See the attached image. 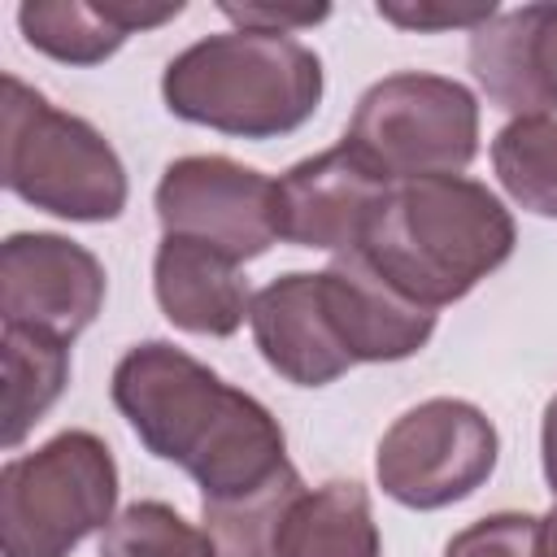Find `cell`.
<instances>
[{"instance_id":"obj_21","label":"cell","mask_w":557,"mask_h":557,"mask_svg":"<svg viewBox=\"0 0 557 557\" xmlns=\"http://www.w3.org/2000/svg\"><path fill=\"white\" fill-rule=\"evenodd\" d=\"M444 557H540V518L518 509L487 513L461 527L444 544Z\"/></svg>"},{"instance_id":"obj_12","label":"cell","mask_w":557,"mask_h":557,"mask_svg":"<svg viewBox=\"0 0 557 557\" xmlns=\"http://www.w3.org/2000/svg\"><path fill=\"white\" fill-rule=\"evenodd\" d=\"M248 326L265 366L296 387H326L352 370V357L344 352L326 318L318 274L309 270L278 274L261 292H252Z\"/></svg>"},{"instance_id":"obj_16","label":"cell","mask_w":557,"mask_h":557,"mask_svg":"<svg viewBox=\"0 0 557 557\" xmlns=\"http://www.w3.org/2000/svg\"><path fill=\"white\" fill-rule=\"evenodd\" d=\"M278 557H379V527L366 487L331 479L305 492L283 527Z\"/></svg>"},{"instance_id":"obj_8","label":"cell","mask_w":557,"mask_h":557,"mask_svg":"<svg viewBox=\"0 0 557 557\" xmlns=\"http://www.w3.org/2000/svg\"><path fill=\"white\" fill-rule=\"evenodd\" d=\"M165 235L213 244L231 261H252L278 239L274 178L231 157H178L157 183Z\"/></svg>"},{"instance_id":"obj_11","label":"cell","mask_w":557,"mask_h":557,"mask_svg":"<svg viewBox=\"0 0 557 557\" xmlns=\"http://www.w3.org/2000/svg\"><path fill=\"white\" fill-rule=\"evenodd\" d=\"M318 287L352 366L405 361L426 348L435 331V309H422L405 292H396L361 252H339L326 270H318Z\"/></svg>"},{"instance_id":"obj_23","label":"cell","mask_w":557,"mask_h":557,"mask_svg":"<svg viewBox=\"0 0 557 557\" xmlns=\"http://www.w3.org/2000/svg\"><path fill=\"white\" fill-rule=\"evenodd\" d=\"M222 17L235 22V30H261V35H292L300 26H318L331 17V4H222Z\"/></svg>"},{"instance_id":"obj_7","label":"cell","mask_w":557,"mask_h":557,"mask_svg":"<svg viewBox=\"0 0 557 557\" xmlns=\"http://www.w3.org/2000/svg\"><path fill=\"white\" fill-rule=\"evenodd\" d=\"M500 457L492 418L457 396H431L405 409L379 440V487L405 509H444L479 492Z\"/></svg>"},{"instance_id":"obj_22","label":"cell","mask_w":557,"mask_h":557,"mask_svg":"<svg viewBox=\"0 0 557 557\" xmlns=\"http://www.w3.org/2000/svg\"><path fill=\"white\" fill-rule=\"evenodd\" d=\"M496 0H483V4H383L379 0V17L400 26V30H453V26H466V30H479L496 17Z\"/></svg>"},{"instance_id":"obj_24","label":"cell","mask_w":557,"mask_h":557,"mask_svg":"<svg viewBox=\"0 0 557 557\" xmlns=\"http://www.w3.org/2000/svg\"><path fill=\"white\" fill-rule=\"evenodd\" d=\"M540 457H544V479L557 496V396L544 405V422H540Z\"/></svg>"},{"instance_id":"obj_3","label":"cell","mask_w":557,"mask_h":557,"mask_svg":"<svg viewBox=\"0 0 557 557\" xmlns=\"http://www.w3.org/2000/svg\"><path fill=\"white\" fill-rule=\"evenodd\" d=\"M161 96L183 122L239 139H278L318 113L322 61L292 35L222 30L165 65Z\"/></svg>"},{"instance_id":"obj_1","label":"cell","mask_w":557,"mask_h":557,"mask_svg":"<svg viewBox=\"0 0 557 557\" xmlns=\"http://www.w3.org/2000/svg\"><path fill=\"white\" fill-rule=\"evenodd\" d=\"M109 392L139 444L200 483V500L248 492L287 466L278 418L165 339L135 344Z\"/></svg>"},{"instance_id":"obj_20","label":"cell","mask_w":557,"mask_h":557,"mask_svg":"<svg viewBox=\"0 0 557 557\" xmlns=\"http://www.w3.org/2000/svg\"><path fill=\"white\" fill-rule=\"evenodd\" d=\"M100 557H218L209 531L161 500L126 505L100 535Z\"/></svg>"},{"instance_id":"obj_2","label":"cell","mask_w":557,"mask_h":557,"mask_svg":"<svg viewBox=\"0 0 557 557\" xmlns=\"http://www.w3.org/2000/svg\"><path fill=\"white\" fill-rule=\"evenodd\" d=\"M513 239L496 191L461 174H426L392 183L357 252L413 305L440 309L500 270Z\"/></svg>"},{"instance_id":"obj_18","label":"cell","mask_w":557,"mask_h":557,"mask_svg":"<svg viewBox=\"0 0 557 557\" xmlns=\"http://www.w3.org/2000/svg\"><path fill=\"white\" fill-rule=\"evenodd\" d=\"M0 357H4V448H17L70 383V339L30 326H4Z\"/></svg>"},{"instance_id":"obj_6","label":"cell","mask_w":557,"mask_h":557,"mask_svg":"<svg viewBox=\"0 0 557 557\" xmlns=\"http://www.w3.org/2000/svg\"><path fill=\"white\" fill-rule=\"evenodd\" d=\"M344 144L392 183L461 174L479 152V100L457 78L400 70L361 91Z\"/></svg>"},{"instance_id":"obj_5","label":"cell","mask_w":557,"mask_h":557,"mask_svg":"<svg viewBox=\"0 0 557 557\" xmlns=\"http://www.w3.org/2000/svg\"><path fill=\"white\" fill-rule=\"evenodd\" d=\"M117 461L91 431H61L0 470V553L70 557L113 522Z\"/></svg>"},{"instance_id":"obj_13","label":"cell","mask_w":557,"mask_h":557,"mask_svg":"<svg viewBox=\"0 0 557 557\" xmlns=\"http://www.w3.org/2000/svg\"><path fill=\"white\" fill-rule=\"evenodd\" d=\"M470 70L513 117L557 113V4H522L470 30Z\"/></svg>"},{"instance_id":"obj_14","label":"cell","mask_w":557,"mask_h":557,"mask_svg":"<svg viewBox=\"0 0 557 557\" xmlns=\"http://www.w3.org/2000/svg\"><path fill=\"white\" fill-rule=\"evenodd\" d=\"M152 292L178 331L213 339L235 335L252 305L248 283L239 278V261L187 235H161L152 257Z\"/></svg>"},{"instance_id":"obj_25","label":"cell","mask_w":557,"mask_h":557,"mask_svg":"<svg viewBox=\"0 0 557 557\" xmlns=\"http://www.w3.org/2000/svg\"><path fill=\"white\" fill-rule=\"evenodd\" d=\"M540 557H557V500H553V509L540 518Z\"/></svg>"},{"instance_id":"obj_10","label":"cell","mask_w":557,"mask_h":557,"mask_svg":"<svg viewBox=\"0 0 557 557\" xmlns=\"http://www.w3.org/2000/svg\"><path fill=\"white\" fill-rule=\"evenodd\" d=\"M104 305V265L83 244L52 231H17L0 248L4 326L74 339Z\"/></svg>"},{"instance_id":"obj_17","label":"cell","mask_w":557,"mask_h":557,"mask_svg":"<svg viewBox=\"0 0 557 557\" xmlns=\"http://www.w3.org/2000/svg\"><path fill=\"white\" fill-rule=\"evenodd\" d=\"M305 492H309L305 479L287 461L265 483H257L248 492H235L222 500H200V518H205V531H209L218 557H278L283 527Z\"/></svg>"},{"instance_id":"obj_4","label":"cell","mask_w":557,"mask_h":557,"mask_svg":"<svg viewBox=\"0 0 557 557\" xmlns=\"http://www.w3.org/2000/svg\"><path fill=\"white\" fill-rule=\"evenodd\" d=\"M0 174L13 196L65 222H113L126 209V170L113 144L17 74H4Z\"/></svg>"},{"instance_id":"obj_19","label":"cell","mask_w":557,"mask_h":557,"mask_svg":"<svg viewBox=\"0 0 557 557\" xmlns=\"http://www.w3.org/2000/svg\"><path fill=\"white\" fill-rule=\"evenodd\" d=\"M492 165L513 205L557 218V117H513L492 139Z\"/></svg>"},{"instance_id":"obj_9","label":"cell","mask_w":557,"mask_h":557,"mask_svg":"<svg viewBox=\"0 0 557 557\" xmlns=\"http://www.w3.org/2000/svg\"><path fill=\"white\" fill-rule=\"evenodd\" d=\"M392 178L379 174L352 144H335L318 157L296 161L274 183L278 239L322 252H357L374 213L383 209Z\"/></svg>"},{"instance_id":"obj_15","label":"cell","mask_w":557,"mask_h":557,"mask_svg":"<svg viewBox=\"0 0 557 557\" xmlns=\"http://www.w3.org/2000/svg\"><path fill=\"white\" fill-rule=\"evenodd\" d=\"M183 0L174 4H131V0H26L17 4V30L26 44L65 65H100L113 57L135 30H152L174 22Z\"/></svg>"}]
</instances>
